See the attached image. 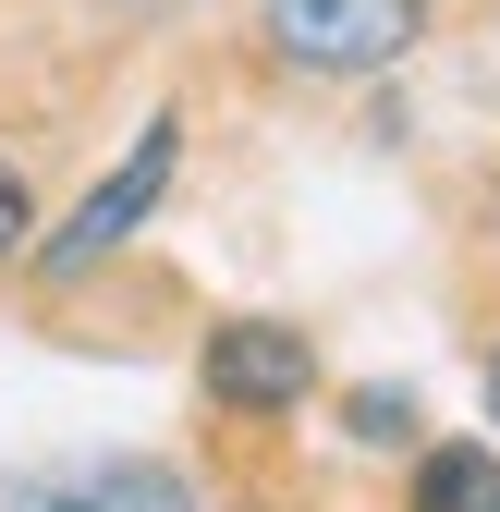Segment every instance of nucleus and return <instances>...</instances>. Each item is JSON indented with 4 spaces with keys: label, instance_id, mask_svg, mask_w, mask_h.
Masks as SVG:
<instances>
[{
    "label": "nucleus",
    "instance_id": "7",
    "mask_svg": "<svg viewBox=\"0 0 500 512\" xmlns=\"http://www.w3.org/2000/svg\"><path fill=\"white\" fill-rule=\"evenodd\" d=\"M13 244H25V171L0 159V256H13Z\"/></svg>",
    "mask_w": 500,
    "mask_h": 512
},
{
    "label": "nucleus",
    "instance_id": "1",
    "mask_svg": "<svg viewBox=\"0 0 500 512\" xmlns=\"http://www.w3.org/2000/svg\"><path fill=\"white\" fill-rule=\"evenodd\" d=\"M427 25V0H269V49L293 74H379Z\"/></svg>",
    "mask_w": 500,
    "mask_h": 512
},
{
    "label": "nucleus",
    "instance_id": "3",
    "mask_svg": "<svg viewBox=\"0 0 500 512\" xmlns=\"http://www.w3.org/2000/svg\"><path fill=\"white\" fill-rule=\"evenodd\" d=\"M208 391L232 415H281V403L318 391V354H305V330H281V317H232L208 342Z\"/></svg>",
    "mask_w": 500,
    "mask_h": 512
},
{
    "label": "nucleus",
    "instance_id": "2",
    "mask_svg": "<svg viewBox=\"0 0 500 512\" xmlns=\"http://www.w3.org/2000/svg\"><path fill=\"white\" fill-rule=\"evenodd\" d=\"M171 159H183V135H171V122H147V135H135V159H122L98 196H86L74 220L37 244V269H49V281H74V269H98L110 244H135V232H147V208L171 196Z\"/></svg>",
    "mask_w": 500,
    "mask_h": 512
},
{
    "label": "nucleus",
    "instance_id": "5",
    "mask_svg": "<svg viewBox=\"0 0 500 512\" xmlns=\"http://www.w3.org/2000/svg\"><path fill=\"white\" fill-rule=\"evenodd\" d=\"M415 512H500V464L488 452H427L415 464Z\"/></svg>",
    "mask_w": 500,
    "mask_h": 512
},
{
    "label": "nucleus",
    "instance_id": "8",
    "mask_svg": "<svg viewBox=\"0 0 500 512\" xmlns=\"http://www.w3.org/2000/svg\"><path fill=\"white\" fill-rule=\"evenodd\" d=\"M488 415H500V366H488Z\"/></svg>",
    "mask_w": 500,
    "mask_h": 512
},
{
    "label": "nucleus",
    "instance_id": "6",
    "mask_svg": "<svg viewBox=\"0 0 500 512\" xmlns=\"http://www.w3.org/2000/svg\"><path fill=\"white\" fill-rule=\"evenodd\" d=\"M403 427H415L403 391H366V403H354V439H403Z\"/></svg>",
    "mask_w": 500,
    "mask_h": 512
},
{
    "label": "nucleus",
    "instance_id": "4",
    "mask_svg": "<svg viewBox=\"0 0 500 512\" xmlns=\"http://www.w3.org/2000/svg\"><path fill=\"white\" fill-rule=\"evenodd\" d=\"M0 512H196L171 464H37L0 488Z\"/></svg>",
    "mask_w": 500,
    "mask_h": 512
}]
</instances>
